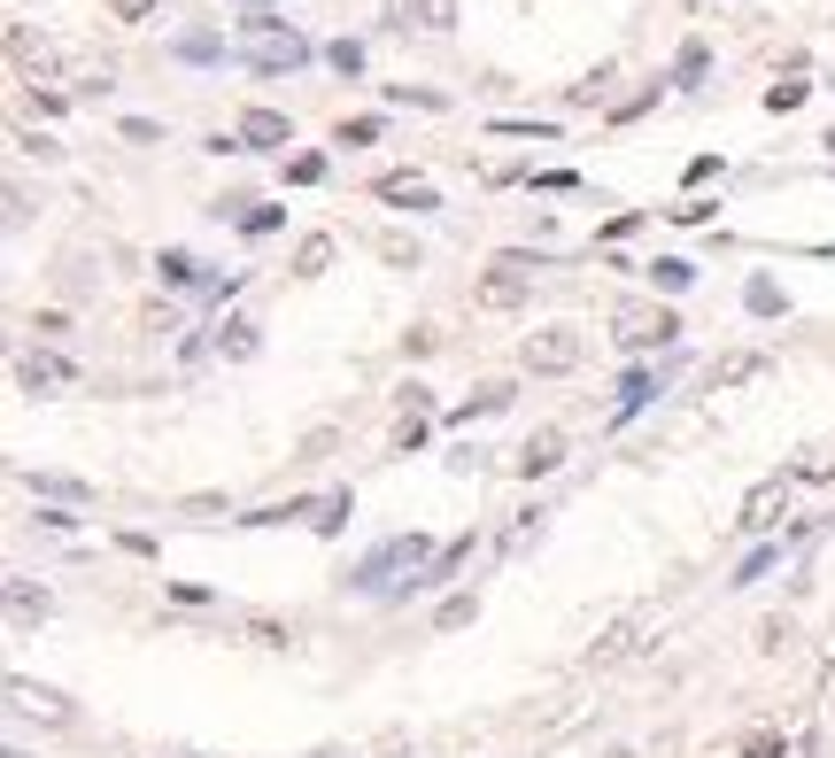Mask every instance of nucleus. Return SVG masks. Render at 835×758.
Wrapping results in <instances>:
<instances>
[{"label":"nucleus","mask_w":835,"mask_h":758,"mask_svg":"<svg viewBox=\"0 0 835 758\" xmlns=\"http://www.w3.org/2000/svg\"><path fill=\"white\" fill-rule=\"evenodd\" d=\"M240 55H248L256 70H302V62H310V39H302L295 23H279V16H248V23H240Z\"/></svg>","instance_id":"obj_1"},{"label":"nucleus","mask_w":835,"mask_h":758,"mask_svg":"<svg viewBox=\"0 0 835 758\" xmlns=\"http://www.w3.org/2000/svg\"><path fill=\"white\" fill-rule=\"evenodd\" d=\"M426 558H434V542H426V534H395V542H379V550H371V558H364L348 581H356L364 597H379V589H395L387 573H418Z\"/></svg>","instance_id":"obj_2"},{"label":"nucleus","mask_w":835,"mask_h":758,"mask_svg":"<svg viewBox=\"0 0 835 758\" xmlns=\"http://www.w3.org/2000/svg\"><path fill=\"white\" fill-rule=\"evenodd\" d=\"M580 325H541V333H526V348H518V364L526 372H541V380H557V372H573L580 364Z\"/></svg>","instance_id":"obj_3"},{"label":"nucleus","mask_w":835,"mask_h":758,"mask_svg":"<svg viewBox=\"0 0 835 758\" xmlns=\"http://www.w3.org/2000/svg\"><path fill=\"white\" fill-rule=\"evenodd\" d=\"M612 333H619V348H666L680 333V317L666 303H619L612 309Z\"/></svg>","instance_id":"obj_4"},{"label":"nucleus","mask_w":835,"mask_h":758,"mask_svg":"<svg viewBox=\"0 0 835 758\" xmlns=\"http://www.w3.org/2000/svg\"><path fill=\"white\" fill-rule=\"evenodd\" d=\"M782 519H789V472H782V480H758V488L743 495V519H735V526H743V534H774Z\"/></svg>","instance_id":"obj_5"},{"label":"nucleus","mask_w":835,"mask_h":758,"mask_svg":"<svg viewBox=\"0 0 835 758\" xmlns=\"http://www.w3.org/2000/svg\"><path fill=\"white\" fill-rule=\"evenodd\" d=\"M480 309H518L526 303V256H503L496 272L480 279V295H473Z\"/></svg>","instance_id":"obj_6"},{"label":"nucleus","mask_w":835,"mask_h":758,"mask_svg":"<svg viewBox=\"0 0 835 758\" xmlns=\"http://www.w3.org/2000/svg\"><path fill=\"white\" fill-rule=\"evenodd\" d=\"M510 464H518L526 480H541V472H557V464H565V434H557V426H534V434L518 442V456H510Z\"/></svg>","instance_id":"obj_7"},{"label":"nucleus","mask_w":835,"mask_h":758,"mask_svg":"<svg viewBox=\"0 0 835 758\" xmlns=\"http://www.w3.org/2000/svg\"><path fill=\"white\" fill-rule=\"evenodd\" d=\"M8 705H16L23 720H47V728H62V720H70V705H62L54 689H39V681H23V673L8 681Z\"/></svg>","instance_id":"obj_8"},{"label":"nucleus","mask_w":835,"mask_h":758,"mask_svg":"<svg viewBox=\"0 0 835 758\" xmlns=\"http://www.w3.org/2000/svg\"><path fill=\"white\" fill-rule=\"evenodd\" d=\"M232 140H240V148H287V140H295V125H287V109H248Z\"/></svg>","instance_id":"obj_9"},{"label":"nucleus","mask_w":835,"mask_h":758,"mask_svg":"<svg viewBox=\"0 0 835 758\" xmlns=\"http://www.w3.org/2000/svg\"><path fill=\"white\" fill-rule=\"evenodd\" d=\"M643 627H650V611H627V619H612V627H604V642L588 650V666H619V658L643 642Z\"/></svg>","instance_id":"obj_10"},{"label":"nucleus","mask_w":835,"mask_h":758,"mask_svg":"<svg viewBox=\"0 0 835 758\" xmlns=\"http://www.w3.org/2000/svg\"><path fill=\"white\" fill-rule=\"evenodd\" d=\"M379 201H395V209H434V178H426V170H387V178H379Z\"/></svg>","instance_id":"obj_11"},{"label":"nucleus","mask_w":835,"mask_h":758,"mask_svg":"<svg viewBox=\"0 0 835 758\" xmlns=\"http://www.w3.org/2000/svg\"><path fill=\"white\" fill-rule=\"evenodd\" d=\"M16 380H23L31 395H54V387H70V364H62V356H39V348H31V356L16 364Z\"/></svg>","instance_id":"obj_12"},{"label":"nucleus","mask_w":835,"mask_h":758,"mask_svg":"<svg viewBox=\"0 0 835 758\" xmlns=\"http://www.w3.org/2000/svg\"><path fill=\"white\" fill-rule=\"evenodd\" d=\"M750 380H766V356L758 348H735V356L712 364V387H750Z\"/></svg>","instance_id":"obj_13"},{"label":"nucleus","mask_w":835,"mask_h":758,"mask_svg":"<svg viewBox=\"0 0 835 758\" xmlns=\"http://www.w3.org/2000/svg\"><path fill=\"white\" fill-rule=\"evenodd\" d=\"M47 611H54V597H47V589H31L23 573L8 581V619H16V627H31V619H47Z\"/></svg>","instance_id":"obj_14"},{"label":"nucleus","mask_w":835,"mask_h":758,"mask_svg":"<svg viewBox=\"0 0 835 758\" xmlns=\"http://www.w3.org/2000/svg\"><path fill=\"white\" fill-rule=\"evenodd\" d=\"M318 272H334V233H310L295 248V279H318Z\"/></svg>","instance_id":"obj_15"},{"label":"nucleus","mask_w":835,"mask_h":758,"mask_svg":"<svg viewBox=\"0 0 835 758\" xmlns=\"http://www.w3.org/2000/svg\"><path fill=\"white\" fill-rule=\"evenodd\" d=\"M217 348H225L232 364H248V356H256V325H248V317H225V333H217Z\"/></svg>","instance_id":"obj_16"},{"label":"nucleus","mask_w":835,"mask_h":758,"mask_svg":"<svg viewBox=\"0 0 835 758\" xmlns=\"http://www.w3.org/2000/svg\"><path fill=\"white\" fill-rule=\"evenodd\" d=\"M503 403H510V387H503V380H488V387H480L465 411H449V419H457V426H473V419H488V411H503Z\"/></svg>","instance_id":"obj_17"},{"label":"nucleus","mask_w":835,"mask_h":758,"mask_svg":"<svg viewBox=\"0 0 835 758\" xmlns=\"http://www.w3.org/2000/svg\"><path fill=\"white\" fill-rule=\"evenodd\" d=\"M805 93H813L805 78H782V86H766V109H774V117H789V109H805Z\"/></svg>","instance_id":"obj_18"},{"label":"nucleus","mask_w":835,"mask_h":758,"mask_svg":"<svg viewBox=\"0 0 835 758\" xmlns=\"http://www.w3.org/2000/svg\"><path fill=\"white\" fill-rule=\"evenodd\" d=\"M163 279H170V287H209V279H201V264H193L186 248H170V256H163Z\"/></svg>","instance_id":"obj_19"},{"label":"nucleus","mask_w":835,"mask_h":758,"mask_svg":"<svg viewBox=\"0 0 835 758\" xmlns=\"http://www.w3.org/2000/svg\"><path fill=\"white\" fill-rule=\"evenodd\" d=\"M650 279H658L666 295H680V287L696 279V264H680V256H658V264H650Z\"/></svg>","instance_id":"obj_20"},{"label":"nucleus","mask_w":835,"mask_h":758,"mask_svg":"<svg viewBox=\"0 0 835 758\" xmlns=\"http://www.w3.org/2000/svg\"><path fill=\"white\" fill-rule=\"evenodd\" d=\"M650 395H658V380H650V372H635V380L619 387V419H635V411H643Z\"/></svg>","instance_id":"obj_21"},{"label":"nucleus","mask_w":835,"mask_h":758,"mask_svg":"<svg viewBox=\"0 0 835 758\" xmlns=\"http://www.w3.org/2000/svg\"><path fill=\"white\" fill-rule=\"evenodd\" d=\"M696 78H704V39H688L680 62H673V86H696Z\"/></svg>","instance_id":"obj_22"},{"label":"nucleus","mask_w":835,"mask_h":758,"mask_svg":"<svg viewBox=\"0 0 835 758\" xmlns=\"http://www.w3.org/2000/svg\"><path fill=\"white\" fill-rule=\"evenodd\" d=\"M526 542H541V511H526V519H518V526H510V534H503V558H518V550H526Z\"/></svg>","instance_id":"obj_23"},{"label":"nucleus","mask_w":835,"mask_h":758,"mask_svg":"<svg viewBox=\"0 0 835 758\" xmlns=\"http://www.w3.org/2000/svg\"><path fill=\"white\" fill-rule=\"evenodd\" d=\"M774 565H782V550H750V558H743V573H735V589H750V581H766Z\"/></svg>","instance_id":"obj_24"},{"label":"nucleus","mask_w":835,"mask_h":758,"mask_svg":"<svg viewBox=\"0 0 835 758\" xmlns=\"http://www.w3.org/2000/svg\"><path fill=\"white\" fill-rule=\"evenodd\" d=\"M789 642H797V627H789V619H758V650H766V658H774V650H789Z\"/></svg>","instance_id":"obj_25"},{"label":"nucleus","mask_w":835,"mask_h":758,"mask_svg":"<svg viewBox=\"0 0 835 758\" xmlns=\"http://www.w3.org/2000/svg\"><path fill=\"white\" fill-rule=\"evenodd\" d=\"M410 8H418L426 31H449V23H457V0H410Z\"/></svg>","instance_id":"obj_26"},{"label":"nucleus","mask_w":835,"mask_h":758,"mask_svg":"<svg viewBox=\"0 0 835 758\" xmlns=\"http://www.w3.org/2000/svg\"><path fill=\"white\" fill-rule=\"evenodd\" d=\"M326 62H334L340 78H356V70H364V47H356V39H334V47H326Z\"/></svg>","instance_id":"obj_27"},{"label":"nucleus","mask_w":835,"mask_h":758,"mask_svg":"<svg viewBox=\"0 0 835 758\" xmlns=\"http://www.w3.org/2000/svg\"><path fill=\"white\" fill-rule=\"evenodd\" d=\"M743 303L758 309V317H774V309H782V287H774V279H750V287H743Z\"/></svg>","instance_id":"obj_28"},{"label":"nucleus","mask_w":835,"mask_h":758,"mask_svg":"<svg viewBox=\"0 0 835 758\" xmlns=\"http://www.w3.org/2000/svg\"><path fill=\"white\" fill-rule=\"evenodd\" d=\"M310 526H318V534H340V526H348V495H326V503H318V519H310Z\"/></svg>","instance_id":"obj_29"},{"label":"nucleus","mask_w":835,"mask_h":758,"mask_svg":"<svg viewBox=\"0 0 835 758\" xmlns=\"http://www.w3.org/2000/svg\"><path fill=\"white\" fill-rule=\"evenodd\" d=\"M473 619H480L473 597H449V604H441V634H457V627H473Z\"/></svg>","instance_id":"obj_30"},{"label":"nucleus","mask_w":835,"mask_h":758,"mask_svg":"<svg viewBox=\"0 0 835 758\" xmlns=\"http://www.w3.org/2000/svg\"><path fill=\"white\" fill-rule=\"evenodd\" d=\"M318 178H326V155H295L287 163V186H318Z\"/></svg>","instance_id":"obj_31"},{"label":"nucleus","mask_w":835,"mask_h":758,"mask_svg":"<svg viewBox=\"0 0 835 758\" xmlns=\"http://www.w3.org/2000/svg\"><path fill=\"white\" fill-rule=\"evenodd\" d=\"M379 256H387V264H402V272H418V240H402V233H387V240H379Z\"/></svg>","instance_id":"obj_32"},{"label":"nucleus","mask_w":835,"mask_h":758,"mask_svg":"<svg viewBox=\"0 0 835 758\" xmlns=\"http://www.w3.org/2000/svg\"><path fill=\"white\" fill-rule=\"evenodd\" d=\"M379 140V117H356V125H340V148H371Z\"/></svg>","instance_id":"obj_33"},{"label":"nucleus","mask_w":835,"mask_h":758,"mask_svg":"<svg viewBox=\"0 0 835 758\" xmlns=\"http://www.w3.org/2000/svg\"><path fill=\"white\" fill-rule=\"evenodd\" d=\"M797 480H835V450H813L805 464H797Z\"/></svg>","instance_id":"obj_34"},{"label":"nucleus","mask_w":835,"mask_h":758,"mask_svg":"<svg viewBox=\"0 0 835 758\" xmlns=\"http://www.w3.org/2000/svg\"><path fill=\"white\" fill-rule=\"evenodd\" d=\"M148 8H156V0H109V16H117V23H148Z\"/></svg>","instance_id":"obj_35"},{"label":"nucleus","mask_w":835,"mask_h":758,"mask_svg":"<svg viewBox=\"0 0 835 758\" xmlns=\"http://www.w3.org/2000/svg\"><path fill=\"white\" fill-rule=\"evenodd\" d=\"M743 758H782V736H750V744H743Z\"/></svg>","instance_id":"obj_36"},{"label":"nucleus","mask_w":835,"mask_h":758,"mask_svg":"<svg viewBox=\"0 0 835 758\" xmlns=\"http://www.w3.org/2000/svg\"><path fill=\"white\" fill-rule=\"evenodd\" d=\"M156 758H201V751H193V744H163Z\"/></svg>","instance_id":"obj_37"},{"label":"nucleus","mask_w":835,"mask_h":758,"mask_svg":"<svg viewBox=\"0 0 835 758\" xmlns=\"http://www.w3.org/2000/svg\"><path fill=\"white\" fill-rule=\"evenodd\" d=\"M318 758H348V751H318Z\"/></svg>","instance_id":"obj_38"},{"label":"nucleus","mask_w":835,"mask_h":758,"mask_svg":"<svg viewBox=\"0 0 835 758\" xmlns=\"http://www.w3.org/2000/svg\"><path fill=\"white\" fill-rule=\"evenodd\" d=\"M828 148H835V132H828Z\"/></svg>","instance_id":"obj_39"}]
</instances>
